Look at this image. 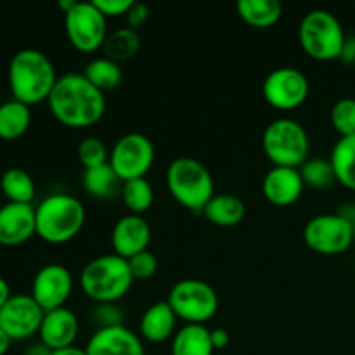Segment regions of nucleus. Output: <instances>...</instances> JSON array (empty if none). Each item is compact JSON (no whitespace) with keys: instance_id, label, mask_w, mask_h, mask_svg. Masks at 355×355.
Instances as JSON below:
<instances>
[{"instance_id":"obj_1","label":"nucleus","mask_w":355,"mask_h":355,"mask_svg":"<svg viewBox=\"0 0 355 355\" xmlns=\"http://www.w3.org/2000/svg\"><path fill=\"white\" fill-rule=\"evenodd\" d=\"M52 116L68 128H89L106 111V97L83 73L61 75L47 99Z\"/></svg>"},{"instance_id":"obj_2","label":"nucleus","mask_w":355,"mask_h":355,"mask_svg":"<svg viewBox=\"0 0 355 355\" xmlns=\"http://www.w3.org/2000/svg\"><path fill=\"white\" fill-rule=\"evenodd\" d=\"M58 78L54 62L38 49H21L9 62V87L12 99L28 106L47 101Z\"/></svg>"},{"instance_id":"obj_3","label":"nucleus","mask_w":355,"mask_h":355,"mask_svg":"<svg viewBox=\"0 0 355 355\" xmlns=\"http://www.w3.org/2000/svg\"><path fill=\"white\" fill-rule=\"evenodd\" d=\"M37 236L51 245H62L80 234L85 224V207L73 194L54 193L35 207Z\"/></svg>"},{"instance_id":"obj_4","label":"nucleus","mask_w":355,"mask_h":355,"mask_svg":"<svg viewBox=\"0 0 355 355\" xmlns=\"http://www.w3.org/2000/svg\"><path fill=\"white\" fill-rule=\"evenodd\" d=\"M134 284L128 260L116 253L96 257L85 263L80 274L82 291L96 304H116Z\"/></svg>"},{"instance_id":"obj_5","label":"nucleus","mask_w":355,"mask_h":355,"mask_svg":"<svg viewBox=\"0 0 355 355\" xmlns=\"http://www.w3.org/2000/svg\"><path fill=\"white\" fill-rule=\"evenodd\" d=\"M166 187L173 200L191 211H203L215 194L210 170L196 158L179 156L166 168Z\"/></svg>"},{"instance_id":"obj_6","label":"nucleus","mask_w":355,"mask_h":355,"mask_svg":"<svg viewBox=\"0 0 355 355\" xmlns=\"http://www.w3.org/2000/svg\"><path fill=\"white\" fill-rule=\"evenodd\" d=\"M262 148L274 166L300 168L309 159L311 139L300 121L276 118L263 130Z\"/></svg>"},{"instance_id":"obj_7","label":"nucleus","mask_w":355,"mask_h":355,"mask_svg":"<svg viewBox=\"0 0 355 355\" xmlns=\"http://www.w3.org/2000/svg\"><path fill=\"white\" fill-rule=\"evenodd\" d=\"M345 40L342 23L329 10L314 9L302 17L298 42L315 61H335L342 58Z\"/></svg>"},{"instance_id":"obj_8","label":"nucleus","mask_w":355,"mask_h":355,"mask_svg":"<svg viewBox=\"0 0 355 355\" xmlns=\"http://www.w3.org/2000/svg\"><path fill=\"white\" fill-rule=\"evenodd\" d=\"M166 302L186 324H207L218 311V295L207 281L186 277L177 281Z\"/></svg>"},{"instance_id":"obj_9","label":"nucleus","mask_w":355,"mask_h":355,"mask_svg":"<svg viewBox=\"0 0 355 355\" xmlns=\"http://www.w3.org/2000/svg\"><path fill=\"white\" fill-rule=\"evenodd\" d=\"M155 144L151 139L139 132L121 135L110 151V165L121 182L148 175L155 163Z\"/></svg>"},{"instance_id":"obj_10","label":"nucleus","mask_w":355,"mask_h":355,"mask_svg":"<svg viewBox=\"0 0 355 355\" xmlns=\"http://www.w3.org/2000/svg\"><path fill=\"white\" fill-rule=\"evenodd\" d=\"M304 241L319 255H342L354 245V225L340 214L315 215L305 224Z\"/></svg>"},{"instance_id":"obj_11","label":"nucleus","mask_w":355,"mask_h":355,"mask_svg":"<svg viewBox=\"0 0 355 355\" xmlns=\"http://www.w3.org/2000/svg\"><path fill=\"white\" fill-rule=\"evenodd\" d=\"M64 30L69 44L83 54L101 51L110 33L107 19L94 2H78L64 14Z\"/></svg>"},{"instance_id":"obj_12","label":"nucleus","mask_w":355,"mask_h":355,"mask_svg":"<svg viewBox=\"0 0 355 355\" xmlns=\"http://www.w3.org/2000/svg\"><path fill=\"white\" fill-rule=\"evenodd\" d=\"M309 90L311 83L305 73L293 66L272 69L262 83V94L267 103L281 111L300 107L307 101Z\"/></svg>"},{"instance_id":"obj_13","label":"nucleus","mask_w":355,"mask_h":355,"mask_svg":"<svg viewBox=\"0 0 355 355\" xmlns=\"http://www.w3.org/2000/svg\"><path fill=\"white\" fill-rule=\"evenodd\" d=\"M45 311L31 295H12L0 309V329L10 340H28L38 335Z\"/></svg>"},{"instance_id":"obj_14","label":"nucleus","mask_w":355,"mask_h":355,"mask_svg":"<svg viewBox=\"0 0 355 355\" xmlns=\"http://www.w3.org/2000/svg\"><path fill=\"white\" fill-rule=\"evenodd\" d=\"M73 274L62 263H47L42 267L31 283V297L45 312L66 307L71 297Z\"/></svg>"},{"instance_id":"obj_15","label":"nucleus","mask_w":355,"mask_h":355,"mask_svg":"<svg viewBox=\"0 0 355 355\" xmlns=\"http://www.w3.org/2000/svg\"><path fill=\"white\" fill-rule=\"evenodd\" d=\"M151 243V225L142 215L127 214L118 218L111 232L113 253L128 260L146 252Z\"/></svg>"},{"instance_id":"obj_16","label":"nucleus","mask_w":355,"mask_h":355,"mask_svg":"<svg viewBox=\"0 0 355 355\" xmlns=\"http://www.w3.org/2000/svg\"><path fill=\"white\" fill-rule=\"evenodd\" d=\"M87 355H146L144 343L127 326L96 329L85 345Z\"/></svg>"},{"instance_id":"obj_17","label":"nucleus","mask_w":355,"mask_h":355,"mask_svg":"<svg viewBox=\"0 0 355 355\" xmlns=\"http://www.w3.org/2000/svg\"><path fill=\"white\" fill-rule=\"evenodd\" d=\"M33 234H37L33 205L7 201L0 207V245H23Z\"/></svg>"},{"instance_id":"obj_18","label":"nucleus","mask_w":355,"mask_h":355,"mask_svg":"<svg viewBox=\"0 0 355 355\" xmlns=\"http://www.w3.org/2000/svg\"><path fill=\"white\" fill-rule=\"evenodd\" d=\"M78 329L80 321L75 312L69 311L68 307H59L45 312L38 336H40V342L47 345L52 352H58V350L75 345Z\"/></svg>"},{"instance_id":"obj_19","label":"nucleus","mask_w":355,"mask_h":355,"mask_svg":"<svg viewBox=\"0 0 355 355\" xmlns=\"http://www.w3.org/2000/svg\"><path fill=\"white\" fill-rule=\"evenodd\" d=\"M305 184L298 168L290 166H272L262 180L263 196L276 207H290L300 200Z\"/></svg>"},{"instance_id":"obj_20","label":"nucleus","mask_w":355,"mask_h":355,"mask_svg":"<svg viewBox=\"0 0 355 355\" xmlns=\"http://www.w3.org/2000/svg\"><path fill=\"white\" fill-rule=\"evenodd\" d=\"M177 321L179 318L170 307L168 302H156L142 314L139 331H141L142 338L148 342L163 343L173 338V335L177 333Z\"/></svg>"},{"instance_id":"obj_21","label":"nucleus","mask_w":355,"mask_h":355,"mask_svg":"<svg viewBox=\"0 0 355 355\" xmlns=\"http://www.w3.org/2000/svg\"><path fill=\"white\" fill-rule=\"evenodd\" d=\"M201 214L208 222L218 227H234L245 218V203L238 196L229 193H215Z\"/></svg>"},{"instance_id":"obj_22","label":"nucleus","mask_w":355,"mask_h":355,"mask_svg":"<svg viewBox=\"0 0 355 355\" xmlns=\"http://www.w3.org/2000/svg\"><path fill=\"white\" fill-rule=\"evenodd\" d=\"M207 324H184L172 338V355H214Z\"/></svg>"},{"instance_id":"obj_23","label":"nucleus","mask_w":355,"mask_h":355,"mask_svg":"<svg viewBox=\"0 0 355 355\" xmlns=\"http://www.w3.org/2000/svg\"><path fill=\"white\" fill-rule=\"evenodd\" d=\"M236 9L246 24L260 30L274 26L283 16V6L277 0H239Z\"/></svg>"},{"instance_id":"obj_24","label":"nucleus","mask_w":355,"mask_h":355,"mask_svg":"<svg viewBox=\"0 0 355 355\" xmlns=\"http://www.w3.org/2000/svg\"><path fill=\"white\" fill-rule=\"evenodd\" d=\"M101 51H103L104 58L114 62L128 61L141 51V35L130 26L116 28L107 33Z\"/></svg>"},{"instance_id":"obj_25","label":"nucleus","mask_w":355,"mask_h":355,"mask_svg":"<svg viewBox=\"0 0 355 355\" xmlns=\"http://www.w3.org/2000/svg\"><path fill=\"white\" fill-rule=\"evenodd\" d=\"M31 123L30 106L17 99H9L0 104V139L16 141Z\"/></svg>"},{"instance_id":"obj_26","label":"nucleus","mask_w":355,"mask_h":355,"mask_svg":"<svg viewBox=\"0 0 355 355\" xmlns=\"http://www.w3.org/2000/svg\"><path fill=\"white\" fill-rule=\"evenodd\" d=\"M329 162L335 170L336 182L345 186L347 189L355 191V135L338 139Z\"/></svg>"},{"instance_id":"obj_27","label":"nucleus","mask_w":355,"mask_h":355,"mask_svg":"<svg viewBox=\"0 0 355 355\" xmlns=\"http://www.w3.org/2000/svg\"><path fill=\"white\" fill-rule=\"evenodd\" d=\"M0 189H2L3 196L10 203L31 205L35 193H37L35 180L31 179V175L26 170L19 168V166L7 168L2 173V177H0Z\"/></svg>"},{"instance_id":"obj_28","label":"nucleus","mask_w":355,"mask_h":355,"mask_svg":"<svg viewBox=\"0 0 355 355\" xmlns=\"http://www.w3.org/2000/svg\"><path fill=\"white\" fill-rule=\"evenodd\" d=\"M82 184L87 194L97 198V200H106V198L116 194V191L121 189L123 182H121L120 177L116 175L113 166L107 162L104 165L96 166V168L85 170L82 177Z\"/></svg>"},{"instance_id":"obj_29","label":"nucleus","mask_w":355,"mask_h":355,"mask_svg":"<svg viewBox=\"0 0 355 355\" xmlns=\"http://www.w3.org/2000/svg\"><path fill=\"white\" fill-rule=\"evenodd\" d=\"M83 76L101 92H106V90H113L120 85L123 80V69H121L120 62H114L101 55V58H94L87 62Z\"/></svg>"},{"instance_id":"obj_30","label":"nucleus","mask_w":355,"mask_h":355,"mask_svg":"<svg viewBox=\"0 0 355 355\" xmlns=\"http://www.w3.org/2000/svg\"><path fill=\"white\" fill-rule=\"evenodd\" d=\"M121 200L128 211L134 215H142L153 207L155 201V189L146 177L132 179L121 184Z\"/></svg>"},{"instance_id":"obj_31","label":"nucleus","mask_w":355,"mask_h":355,"mask_svg":"<svg viewBox=\"0 0 355 355\" xmlns=\"http://www.w3.org/2000/svg\"><path fill=\"white\" fill-rule=\"evenodd\" d=\"M298 170H300L305 186L314 187V189H328L336 182L335 170L329 159L309 158Z\"/></svg>"},{"instance_id":"obj_32","label":"nucleus","mask_w":355,"mask_h":355,"mask_svg":"<svg viewBox=\"0 0 355 355\" xmlns=\"http://www.w3.org/2000/svg\"><path fill=\"white\" fill-rule=\"evenodd\" d=\"M76 155H78L80 163L83 165V168H96V166L104 165V163L110 162V151H107V146L104 144L103 139L99 137H85L80 141L78 149H76Z\"/></svg>"},{"instance_id":"obj_33","label":"nucleus","mask_w":355,"mask_h":355,"mask_svg":"<svg viewBox=\"0 0 355 355\" xmlns=\"http://www.w3.org/2000/svg\"><path fill=\"white\" fill-rule=\"evenodd\" d=\"M331 123L342 137L355 135V99L343 97L331 107Z\"/></svg>"},{"instance_id":"obj_34","label":"nucleus","mask_w":355,"mask_h":355,"mask_svg":"<svg viewBox=\"0 0 355 355\" xmlns=\"http://www.w3.org/2000/svg\"><path fill=\"white\" fill-rule=\"evenodd\" d=\"M128 267H130L134 281H148L158 270V260L149 250H146V252L128 259Z\"/></svg>"},{"instance_id":"obj_35","label":"nucleus","mask_w":355,"mask_h":355,"mask_svg":"<svg viewBox=\"0 0 355 355\" xmlns=\"http://www.w3.org/2000/svg\"><path fill=\"white\" fill-rule=\"evenodd\" d=\"M92 315L94 321L99 324L97 329L123 324V311L116 304H96Z\"/></svg>"},{"instance_id":"obj_36","label":"nucleus","mask_w":355,"mask_h":355,"mask_svg":"<svg viewBox=\"0 0 355 355\" xmlns=\"http://www.w3.org/2000/svg\"><path fill=\"white\" fill-rule=\"evenodd\" d=\"M92 2L104 14V17L110 19V17L127 16L134 0H92Z\"/></svg>"},{"instance_id":"obj_37","label":"nucleus","mask_w":355,"mask_h":355,"mask_svg":"<svg viewBox=\"0 0 355 355\" xmlns=\"http://www.w3.org/2000/svg\"><path fill=\"white\" fill-rule=\"evenodd\" d=\"M125 17H127V26L139 30L149 19V7L142 2H134Z\"/></svg>"},{"instance_id":"obj_38","label":"nucleus","mask_w":355,"mask_h":355,"mask_svg":"<svg viewBox=\"0 0 355 355\" xmlns=\"http://www.w3.org/2000/svg\"><path fill=\"white\" fill-rule=\"evenodd\" d=\"M210 336H211V345H214L215 350L225 349V347L229 345V342H231V336H229V333L222 328L210 329Z\"/></svg>"},{"instance_id":"obj_39","label":"nucleus","mask_w":355,"mask_h":355,"mask_svg":"<svg viewBox=\"0 0 355 355\" xmlns=\"http://www.w3.org/2000/svg\"><path fill=\"white\" fill-rule=\"evenodd\" d=\"M340 59L345 62H355V37L347 38L345 45H343L342 58Z\"/></svg>"},{"instance_id":"obj_40","label":"nucleus","mask_w":355,"mask_h":355,"mask_svg":"<svg viewBox=\"0 0 355 355\" xmlns=\"http://www.w3.org/2000/svg\"><path fill=\"white\" fill-rule=\"evenodd\" d=\"M23 355H54V352L42 342H37L31 343V345L24 350Z\"/></svg>"},{"instance_id":"obj_41","label":"nucleus","mask_w":355,"mask_h":355,"mask_svg":"<svg viewBox=\"0 0 355 355\" xmlns=\"http://www.w3.org/2000/svg\"><path fill=\"white\" fill-rule=\"evenodd\" d=\"M10 297H12V293H10L9 283L0 276V309L7 304V300H9Z\"/></svg>"},{"instance_id":"obj_42","label":"nucleus","mask_w":355,"mask_h":355,"mask_svg":"<svg viewBox=\"0 0 355 355\" xmlns=\"http://www.w3.org/2000/svg\"><path fill=\"white\" fill-rule=\"evenodd\" d=\"M340 215H342L343 218H347V220L350 222V224H355V203H347L343 205L342 210L338 211Z\"/></svg>"},{"instance_id":"obj_43","label":"nucleus","mask_w":355,"mask_h":355,"mask_svg":"<svg viewBox=\"0 0 355 355\" xmlns=\"http://www.w3.org/2000/svg\"><path fill=\"white\" fill-rule=\"evenodd\" d=\"M10 343H12V340H10L9 336H7L6 333L0 329V355H6L7 352H9Z\"/></svg>"},{"instance_id":"obj_44","label":"nucleus","mask_w":355,"mask_h":355,"mask_svg":"<svg viewBox=\"0 0 355 355\" xmlns=\"http://www.w3.org/2000/svg\"><path fill=\"white\" fill-rule=\"evenodd\" d=\"M54 355H87L85 349H80V347H68V349H62L54 352Z\"/></svg>"},{"instance_id":"obj_45","label":"nucleus","mask_w":355,"mask_h":355,"mask_svg":"<svg viewBox=\"0 0 355 355\" xmlns=\"http://www.w3.org/2000/svg\"><path fill=\"white\" fill-rule=\"evenodd\" d=\"M76 3H78L76 0H59L58 7L62 10V14H68L69 10L76 6Z\"/></svg>"},{"instance_id":"obj_46","label":"nucleus","mask_w":355,"mask_h":355,"mask_svg":"<svg viewBox=\"0 0 355 355\" xmlns=\"http://www.w3.org/2000/svg\"><path fill=\"white\" fill-rule=\"evenodd\" d=\"M354 245H355V224H354Z\"/></svg>"}]
</instances>
